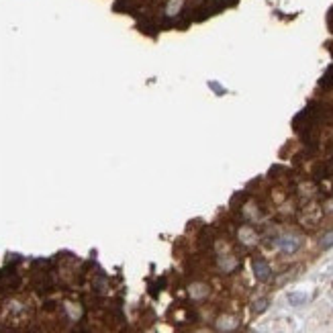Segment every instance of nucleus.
<instances>
[{
  "mask_svg": "<svg viewBox=\"0 0 333 333\" xmlns=\"http://www.w3.org/2000/svg\"><path fill=\"white\" fill-rule=\"evenodd\" d=\"M252 266H254V274H256V278H258V280L266 282V280H268V278L272 276V270H270V266H268V262H266V260L256 258V260L252 262Z\"/></svg>",
  "mask_w": 333,
  "mask_h": 333,
  "instance_id": "nucleus-1",
  "label": "nucleus"
},
{
  "mask_svg": "<svg viewBox=\"0 0 333 333\" xmlns=\"http://www.w3.org/2000/svg\"><path fill=\"white\" fill-rule=\"evenodd\" d=\"M252 333H254V331H252Z\"/></svg>",
  "mask_w": 333,
  "mask_h": 333,
  "instance_id": "nucleus-7",
  "label": "nucleus"
},
{
  "mask_svg": "<svg viewBox=\"0 0 333 333\" xmlns=\"http://www.w3.org/2000/svg\"><path fill=\"white\" fill-rule=\"evenodd\" d=\"M321 247H323V249L333 247V229H331V231H327L325 235L321 237Z\"/></svg>",
  "mask_w": 333,
  "mask_h": 333,
  "instance_id": "nucleus-5",
  "label": "nucleus"
},
{
  "mask_svg": "<svg viewBox=\"0 0 333 333\" xmlns=\"http://www.w3.org/2000/svg\"><path fill=\"white\" fill-rule=\"evenodd\" d=\"M288 303H290V305H303V303H307V294H303V292H292V294H288Z\"/></svg>",
  "mask_w": 333,
  "mask_h": 333,
  "instance_id": "nucleus-3",
  "label": "nucleus"
},
{
  "mask_svg": "<svg viewBox=\"0 0 333 333\" xmlns=\"http://www.w3.org/2000/svg\"><path fill=\"white\" fill-rule=\"evenodd\" d=\"M266 309H268V298H262V301H258V303L254 305V311H256V313H264Z\"/></svg>",
  "mask_w": 333,
  "mask_h": 333,
  "instance_id": "nucleus-6",
  "label": "nucleus"
},
{
  "mask_svg": "<svg viewBox=\"0 0 333 333\" xmlns=\"http://www.w3.org/2000/svg\"><path fill=\"white\" fill-rule=\"evenodd\" d=\"M278 245H280V249L284 254H292V252H296V249H298V239H294V237H282L278 241Z\"/></svg>",
  "mask_w": 333,
  "mask_h": 333,
  "instance_id": "nucleus-2",
  "label": "nucleus"
},
{
  "mask_svg": "<svg viewBox=\"0 0 333 333\" xmlns=\"http://www.w3.org/2000/svg\"><path fill=\"white\" fill-rule=\"evenodd\" d=\"M182 2H184V0H170L168 6H166V12H168L170 16H172V14H176V12L182 8Z\"/></svg>",
  "mask_w": 333,
  "mask_h": 333,
  "instance_id": "nucleus-4",
  "label": "nucleus"
}]
</instances>
